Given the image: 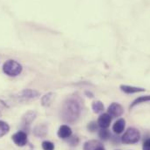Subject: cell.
Returning <instances> with one entry per match:
<instances>
[{
    "label": "cell",
    "mask_w": 150,
    "mask_h": 150,
    "mask_svg": "<svg viewBox=\"0 0 150 150\" xmlns=\"http://www.w3.org/2000/svg\"><path fill=\"white\" fill-rule=\"evenodd\" d=\"M80 104L75 98L68 99L63 105L61 109L62 119L67 122H74L80 115Z\"/></svg>",
    "instance_id": "obj_1"
},
{
    "label": "cell",
    "mask_w": 150,
    "mask_h": 150,
    "mask_svg": "<svg viewBox=\"0 0 150 150\" xmlns=\"http://www.w3.org/2000/svg\"><path fill=\"white\" fill-rule=\"evenodd\" d=\"M3 70H4V74H6L7 75L15 77V76L21 74L22 66L18 62H17L13 59H10V60H7L4 64Z\"/></svg>",
    "instance_id": "obj_2"
},
{
    "label": "cell",
    "mask_w": 150,
    "mask_h": 150,
    "mask_svg": "<svg viewBox=\"0 0 150 150\" xmlns=\"http://www.w3.org/2000/svg\"><path fill=\"white\" fill-rule=\"evenodd\" d=\"M140 138H141L140 131L136 128L130 127L122 135L121 142L125 144H134L140 141Z\"/></svg>",
    "instance_id": "obj_3"
},
{
    "label": "cell",
    "mask_w": 150,
    "mask_h": 150,
    "mask_svg": "<svg viewBox=\"0 0 150 150\" xmlns=\"http://www.w3.org/2000/svg\"><path fill=\"white\" fill-rule=\"evenodd\" d=\"M12 141L19 147H24L27 143V134L23 131H18L12 135Z\"/></svg>",
    "instance_id": "obj_4"
},
{
    "label": "cell",
    "mask_w": 150,
    "mask_h": 150,
    "mask_svg": "<svg viewBox=\"0 0 150 150\" xmlns=\"http://www.w3.org/2000/svg\"><path fill=\"white\" fill-rule=\"evenodd\" d=\"M108 113L111 116V117H120V115H122V113L124 112V109L121 107V105H120L119 103H112L109 107H108Z\"/></svg>",
    "instance_id": "obj_5"
},
{
    "label": "cell",
    "mask_w": 150,
    "mask_h": 150,
    "mask_svg": "<svg viewBox=\"0 0 150 150\" xmlns=\"http://www.w3.org/2000/svg\"><path fill=\"white\" fill-rule=\"evenodd\" d=\"M112 121V117L108 113H103L101 114L98 119V126L101 128H108Z\"/></svg>",
    "instance_id": "obj_6"
},
{
    "label": "cell",
    "mask_w": 150,
    "mask_h": 150,
    "mask_svg": "<svg viewBox=\"0 0 150 150\" xmlns=\"http://www.w3.org/2000/svg\"><path fill=\"white\" fill-rule=\"evenodd\" d=\"M72 135V129L70 127L67 125H62L59 131H58V136L61 139H67L69 138Z\"/></svg>",
    "instance_id": "obj_7"
},
{
    "label": "cell",
    "mask_w": 150,
    "mask_h": 150,
    "mask_svg": "<svg viewBox=\"0 0 150 150\" xmlns=\"http://www.w3.org/2000/svg\"><path fill=\"white\" fill-rule=\"evenodd\" d=\"M125 124H126V121L124 119H120L118 120L112 126V131L115 133V134H121L123 131H124V128H125Z\"/></svg>",
    "instance_id": "obj_8"
},
{
    "label": "cell",
    "mask_w": 150,
    "mask_h": 150,
    "mask_svg": "<svg viewBox=\"0 0 150 150\" xmlns=\"http://www.w3.org/2000/svg\"><path fill=\"white\" fill-rule=\"evenodd\" d=\"M121 91H123L126 93H140V92H144V88L141 87H135V86H120Z\"/></svg>",
    "instance_id": "obj_9"
},
{
    "label": "cell",
    "mask_w": 150,
    "mask_h": 150,
    "mask_svg": "<svg viewBox=\"0 0 150 150\" xmlns=\"http://www.w3.org/2000/svg\"><path fill=\"white\" fill-rule=\"evenodd\" d=\"M101 144L97 141H90L85 143L84 150H94L97 147L100 146Z\"/></svg>",
    "instance_id": "obj_10"
},
{
    "label": "cell",
    "mask_w": 150,
    "mask_h": 150,
    "mask_svg": "<svg viewBox=\"0 0 150 150\" xmlns=\"http://www.w3.org/2000/svg\"><path fill=\"white\" fill-rule=\"evenodd\" d=\"M92 108H93V112H96V113H99V112H101L104 110V105H103V103L101 101L96 100V101L93 102Z\"/></svg>",
    "instance_id": "obj_11"
},
{
    "label": "cell",
    "mask_w": 150,
    "mask_h": 150,
    "mask_svg": "<svg viewBox=\"0 0 150 150\" xmlns=\"http://www.w3.org/2000/svg\"><path fill=\"white\" fill-rule=\"evenodd\" d=\"M10 130V127L9 125L3 121V120H0V137H3L4 135H5Z\"/></svg>",
    "instance_id": "obj_12"
},
{
    "label": "cell",
    "mask_w": 150,
    "mask_h": 150,
    "mask_svg": "<svg viewBox=\"0 0 150 150\" xmlns=\"http://www.w3.org/2000/svg\"><path fill=\"white\" fill-rule=\"evenodd\" d=\"M150 100V95H147V96H141V97H139V98H137L132 104H131V106H130V108H134V107H135L136 105H138V104H141V103H142V102H146V101H149Z\"/></svg>",
    "instance_id": "obj_13"
},
{
    "label": "cell",
    "mask_w": 150,
    "mask_h": 150,
    "mask_svg": "<svg viewBox=\"0 0 150 150\" xmlns=\"http://www.w3.org/2000/svg\"><path fill=\"white\" fill-rule=\"evenodd\" d=\"M99 136L104 140V141H107L110 138V133L108 130H107V128H101V130L99 132Z\"/></svg>",
    "instance_id": "obj_14"
},
{
    "label": "cell",
    "mask_w": 150,
    "mask_h": 150,
    "mask_svg": "<svg viewBox=\"0 0 150 150\" xmlns=\"http://www.w3.org/2000/svg\"><path fill=\"white\" fill-rule=\"evenodd\" d=\"M42 148L44 150H54V144L51 142L45 141L42 143Z\"/></svg>",
    "instance_id": "obj_15"
},
{
    "label": "cell",
    "mask_w": 150,
    "mask_h": 150,
    "mask_svg": "<svg viewBox=\"0 0 150 150\" xmlns=\"http://www.w3.org/2000/svg\"><path fill=\"white\" fill-rule=\"evenodd\" d=\"M88 129H89V131H91V132H94V131H96L97 130V128H98V125H97V123L96 122H91V123H89L88 124Z\"/></svg>",
    "instance_id": "obj_16"
},
{
    "label": "cell",
    "mask_w": 150,
    "mask_h": 150,
    "mask_svg": "<svg viewBox=\"0 0 150 150\" xmlns=\"http://www.w3.org/2000/svg\"><path fill=\"white\" fill-rule=\"evenodd\" d=\"M142 150H150V138L144 142L143 146H142Z\"/></svg>",
    "instance_id": "obj_17"
},
{
    "label": "cell",
    "mask_w": 150,
    "mask_h": 150,
    "mask_svg": "<svg viewBox=\"0 0 150 150\" xmlns=\"http://www.w3.org/2000/svg\"><path fill=\"white\" fill-rule=\"evenodd\" d=\"M94 150H105V149H104V148H103V147H102V146L100 145V146L97 147V148H96V149H95Z\"/></svg>",
    "instance_id": "obj_18"
}]
</instances>
